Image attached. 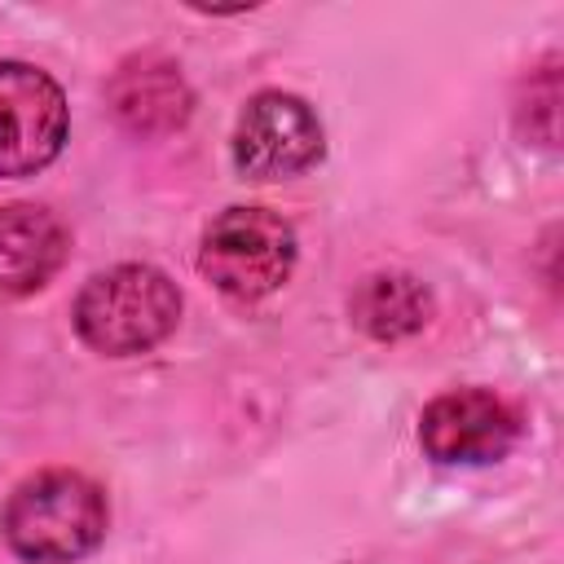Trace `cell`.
<instances>
[{"label":"cell","instance_id":"obj_1","mask_svg":"<svg viewBox=\"0 0 564 564\" xmlns=\"http://www.w3.org/2000/svg\"><path fill=\"white\" fill-rule=\"evenodd\" d=\"M106 524H110L106 494L70 467H48L26 476L0 511L4 542L13 546V555L31 564L84 560L88 551L101 546Z\"/></svg>","mask_w":564,"mask_h":564},{"label":"cell","instance_id":"obj_2","mask_svg":"<svg viewBox=\"0 0 564 564\" xmlns=\"http://www.w3.org/2000/svg\"><path fill=\"white\" fill-rule=\"evenodd\" d=\"M75 330L101 357H141L159 348L181 322V291L154 264H115L75 295Z\"/></svg>","mask_w":564,"mask_h":564},{"label":"cell","instance_id":"obj_3","mask_svg":"<svg viewBox=\"0 0 564 564\" xmlns=\"http://www.w3.org/2000/svg\"><path fill=\"white\" fill-rule=\"evenodd\" d=\"M295 229L269 207L220 212L198 247L203 278L229 300H264L295 269Z\"/></svg>","mask_w":564,"mask_h":564},{"label":"cell","instance_id":"obj_4","mask_svg":"<svg viewBox=\"0 0 564 564\" xmlns=\"http://www.w3.org/2000/svg\"><path fill=\"white\" fill-rule=\"evenodd\" d=\"M70 132V106L53 75L31 62H0V176H35Z\"/></svg>","mask_w":564,"mask_h":564},{"label":"cell","instance_id":"obj_5","mask_svg":"<svg viewBox=\"0 0 564 564\" xmlns=\"http://www.w3.org/2000/svg\"><path fill=\"white\" fill-rule=\"evenodd\" d=\"M326 150L322 123L313 106L295 93L264 88L256 93L234 128V163L242 176L256 181H286L308 172Z\"/></svg>","mask_w":564,"mask_h":564},{"label":"cell","instance_id":"obj_6","mask_svg":"<svg viewBox=\"0 0 564 564\" xmlns=\"http://www.w3.org/2000/svg\"><path fill=\"white\" fill-rule=\"evenodd\" d=\"M520 436V414L489 388L441 392L419 419V445L441 467L498 463Z\"/></svg>","mask_w":564,"mask_h":564},{"label":"cell","instance_id":"obj_7","mask_svg":"<svg viewBox=\"0 0 564 564\" xmlns=\"http://www.w3.org/2000/svg\"><path fill=\"white\" fill-rule=\"evenodd\" d=\"M70 251L66 225L40 203L0 207V300L40 291Z\"/></svg>","mask_w":564,"mask_h":564},{"label":"cell","instance_id":"obj_8","mask_svg":"<svg viewBox=\"0 0 564 564\" xmlns=\"http://www.w3.org/2000/svg\"><path fill=\"white\" fill-rule=\"evenodd\" d=\"M110 106H115L123 128H132L141 137H159V132H172L189 119V88L167 57L141 53L115 70Z\"/></svg>","mask_w":564,"mask_h":564},{"label":"cell","instance_id":"obj_9","mask_svg":"<svg viewBox=\"0 0 564 564\" xmlns=\"http://www.w3.org/2000/svg\"><path fill=\"white\" fill-rule=\"evenodd\" d=\"M348 317L361 335L392 344L419 335L432 322V291L414 273H370L348 300Z\"/></svg>","mask_w":564,"mask_h":564}]
</instances>
